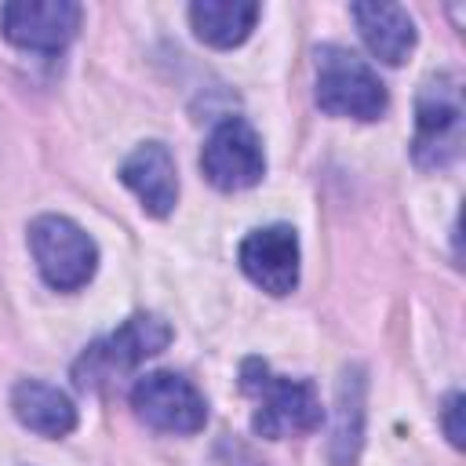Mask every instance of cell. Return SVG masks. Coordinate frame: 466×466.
I'll list each match as a JSON object with an SVG mask.
<instances>
[{
    "label": "cell",
    "mask_w": 466,
    "mask_h": 466,
    "mask_svg": "<svg viewBox=\"0 0 466 466\" xmlns=\"http://www.w3.org/2000/svg\"><path fill=\"white\" fill-rule=\"evenodd\" d=\"M360 371H346L339 382V426L331 437V462L350 466L360 448Z\"/></svg>",
    "instance_id": "obj_14"
},
{
    "label": "cell",
    "mask_w": 466,
    "mask_h": 466,
    "mask_svg": "<svg viewBox=\"0 0 466 466\" xmlns=\"http://www.w3.org/2000/svg\"><path fill=\"white\" fill-rule=\"evenodd\" d=\"M11 411L25 430H33L40 437H66L76 430L73 400L58 386L40 382V379H22L11 390Z\"/></svg>",
    "instance_id": "obj_12"
},
{
    "label": "cell",
    "mask_w": 466,
    "mask_h": 466,
    "mask_svg": "<svg viewBox=\"0 0 466 466\" xmlns=\"http://www.w3.org/2000/svg\"><path fill=\"white\" fill-rule=\"evenodd\" d=\"M171 342V328L167 320H160L157 313H135L127 317L113 335L91 342L84 350V357L76 360L73 375H76V386L84 390H95L102 386L106 379H113L116 371H131L138 368L142 360L157 357L164 346Z\"/></svg>",
    "instance_id": "obj_5"
},
{
    "label": "cell",
    "mask_w": 466,
    "mask_h": 466,
    "mask_svg": "<svg viewBox=\"0 0 466 466\" xmlns=\"http://www.w3.org/2000/svg\"><path fill=\"white\" fill-rule=\"evenodd\" d=\"M80 15L73 0H11L0 7V33L22 51L55 55L76 36Z\"/></svg>",
    "instance_id": "obj_8"
},
{
    "label": "cell",
    "mask_w": 466,
    "mask_h": 466,
    "mask_svg": "<svg viewBox=\"0 0 466 466\" xmlns=\"http://www.w3.org/2000/svg\"><path fill=\"white\" fill-rule=\"evenodd\" d=\"M462 149V80L437 73L422 84L415 102V142L411 157L419 167H444Z\"/></svg>",
    "instance_id": "obj_3"
},
{
    "label": "cell",
    "mask_w": 466,
    "mask_h": 466,
    "mask_svg": "<svg viewBox=\"0 0 466 466\" xmlns=\"http://www.w3.org/2000/svg\"><path fill=\"white\" fill-rule=\"evenodd\" d=\"M240 390L248 397H255V415L251 426L258 437L269 441H284V437H299V433H313L324 419L317 386L309 379H288V375H273L266 360L248 357L240 368Z\"/></svg>",
    "instance_id": "obj_1"
},
{
    "label": "cell",
    "mask_w": 466,
    "mask_h": 466,
    "mask_svg": "<svg viewBox=\"0 0 466 466\" xmlns=\"http://www.w3.org/2000/svg\"><path fill=\"white\" fill-rule=\"evenodd\" d=\"M360 40L368 44V51L386 62V66H400L411 47H415V22L400 4H386V0H368V4H353L350 7Z\"/></svg>",
    "instance_id": "obj_11"
},
{
    "label": "cell",
    "mask_w": 466,
    "mask_h": 466,
    "mask_svg": "<svg viewBox=\"0 0 466 466\" xmlns=\"http://www.w3.org/2000/svg\"><path fill=\"white\" fill-rule=\"evenodd\" d=\"M200 171L222 193H237V189L255 186L266 175V153H262L255 127L240 116L218 120L211 127L204 149H200Z\"/></svg>",
    "instance_id": "obj_6"
},
{
    "label": "cell",
    "mask_w": 466,
    "mask_h": 466,
    "mask_svg": "<svg viewBox=\"0 0 466 466\" xmlns=\"http://www.w3.org/2000/svg\"><path fill=\"white\" fill-rule=\"evenodd\" d=\"M240 269L248 280L269 295H288L299 284V237L291 226H258L240 240Z\"/></svg>",
    "instance_id": "obj_9"
},
{
    "label": "cell",
    "mask_w": 466,
    "mask_h": 466,
    "mask_svg": "<svg viewBox=\"0 0 466 466\" xmlns=\"http://www.w3.org/2000/svg\"><path fill=\"white\" fill-rule=\"evenodd\" d=\"M120 182L157 218L171 215V208L178 204V171H175L167 146L160 142H142L135 153H127L120 164Z\"/></svg>",
    "instance_id": "obj_10"
},
{
    "label": "cell",
    "mask_w": 466,
    "mask_h": 466,
    "mask_svg": "<svg viewBox=\"0 0 466 466\" xmlns=\"http://www.w3.org/2000/svg\"><path fill=\"white\" fill-rule=\"evenodd\" d=\"M262 7L255 0H197L189 4L193 33L211 47H237L255 29Z\"/></svg>",
    "instance_id": "obj_13"
},
{
    "label": "cell",
    "mask_w": 466,
    "mask_h": 466,
    "mask_svg": "<svg viewBox=\"0 0 466 466\" xmlns=\"http://www.w3.org/2000/svg\"><path fill=\"white\" fill-rule=\"evenodd\" d=\"M135 415L160 433H197L208 422V400L175 371H149L131 386Z\"/></svg>",
    "instance_id": "obj_7"
},
{
    "label": "cell",
    "mask_w": 466,
    "mask_h": 466,
    "mask_svg": "<svg viewBox=\"0 0 466 466\" xmlns=\"http://www.w3.org/2000/svg\"><path fill=\"white\" fill-rule=\"evenodd\" d=\"M29 251L36 258L40 277L55 291H76L84 288L98 269V248L95 240L66 215H40L29 226Z\"/></svg>",
    "instance_id": "obj_4"
},
{
    "label": "cell",
    "mask_w": 466,
    "mask_h": 466,
    "mask_svg": "<svg viewBox=\"0 0 466 466\" xmlns=\"http://www.w3.org/2000/svg\"><path fill=\"white\" fill-rule=\"evenodd\" d=\"M317 106L331 116L379 120L390 98H386V84L364 58L328 44L317 51Z\"/></svg>",
    "instance_id": "obj_2"
},
{
    "label": "cell",
    "mask_w": 466,
    "mask_h": 466,
    "mask_svg": "<svg viewBox=\"0 0 466 466\" xmlns=\"http://www.w3.org/2000/svg\"><path fill=\"white\" fill-rule=\"evenodd\" d=\"M459 411H462V393H448L441 415H444V433L455 448H462V426H459Z\"/></svg>",
    "instance_id": "obj_15"
}]
</instances>
